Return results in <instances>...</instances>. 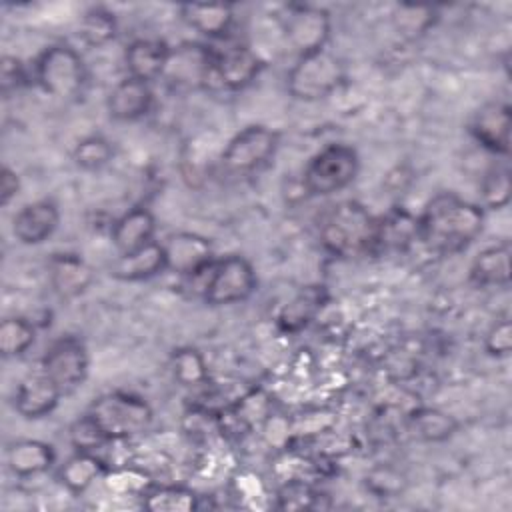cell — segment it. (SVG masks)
I'll use <instances>...</instances> for the list:
<instances>
[{
    "label": "cell",
    "instance_id": "6da1fadb",
    "mask_svg": "<svg viewBox=\"0 0 512 512\" xmlns=\"http://www.w3.org/2000/svg\"><path fill=\"white\" fill-rule=\"evenodd\" d=\"M416 222L418 240L430 252L452 256L466 250L480 236L484 210L452 192H440L426 202Z\"/></svg>",
    "mask_w": 512,
    "mask_h": 512
},
{
    "label": "cell",
    "instance_id": "7a4b0ae2",
    "mask_svg": "<svg viewBox=\"0 0 512 512\" xmlns=\"http://www.w3.org/2000/svg\"><path fill=\"white\" fill-rule=\"evenodd\" d=\"M320 242L340 258L374 256L376 218L360 202L342 200L322 216Z\"/></svg>",
    "mask_w": 512,
    "mask_h": 512
},
{
    "label": "cell",
    "instance_id": "3957f363",
    "mask_svg": "<svg viewBox=\"0 0 512 512\" xmlns=\"http://www.w3.org/2000/svg\"><path fill=\"white\" fill-rule=\"evenodd\" d=\"M86 416L108 442H120L144 434L152 424L154 412L144 398L116 390L98 396L86 410Z\"/></svg>",
    "mask_w": 512,
    "mask_h": 512
},
{
    "label": "cell",
    "instance_id": "277c9868",
    "mask_svg": "<svg viewBox=\"0 0 512 512\" xmlns=\"http://www.w3.org/2000/svg\"><path fill=\"white\" fill-rule=\"evenodd\" d=\"M192 282H200L202 298L210 306H228L244 302L256 290V272L252 264L238 254L214 260L206 270L190 276Z\"/></svg>",
    "mask_w": 512,
    "mask_h": 512
},
{
    "label": "cell",
    "instance_id": "5b68a950",
    "mask_svg": "<svg viewBox=\"0 0 512 512\" xmlns=\"http://www.w3.org/2000/svg\"><path fill=\"white\" fill-rule=\"evenodd\" d=\"M34 78L46 94L60 100H72L82 94L88 72L82 56L72 46L54 44L38 56Z\"/></svg>",
    "mask_w": 512,
    "mask_h": 512
},
{
    "label": "cell",
    "instance_id": "8992f818",
    "mask_svg": "<svg viewBox=\"0 0 512 512\" xmlns=\"http://www.w3.org/2000/svg\"><path fill=\"white\" fill-rule=\"evenodd\" d=\"M344 80V66L330 50L322 48L298 56L288 70L286 88L296 100L314 102L330 96Z\"/></svg>",
    "mask_w": 512,
    "mask_h": 512
},
{
    "label": "cell",
    "instance_id": "52a82bcc",
    "mask_svg": "<svg viewBox=\"0 0 512 512\" xmlns=\"http://www.w3.org/2000/svg\"><path fill=\"white\" fill-rule=\"evenodd\" d=\"M360 170L358 152L348 144H328L312 156L302 184L310 196H330L354 182Z\"/></svg>",
    "mask_w": 512,
    "mask_h": 512
},
{
    "label": "cell",
    "instance_id": "ba28073f",
    "mask_svg": "<svg viewBox=\"0 0 512 512\" xmlns=\"http://www.w3.org/2000/svg\"><path fill=\"white\" fill-rule=\"evenodd\" d=\"M278 150V134L262 124L242 128L224 148L222 166L230 174L246 176L264 168Z\"/></svg>",
    "mask_w": 512,
    "mask_h": 512
},
{
    "label": "cell",
    "instance_id": "9c48e42d",
    "mask_svg": "<svg viewBox=\"0 0 512 512\" xmlns=\"http://www.w3.org/2000/svg\"><path fill=\"white\" fill-rule=\"evenodd\" d=\"M88 350L76 336H62L54 340L42 356L40 370L60 388V392L72 394L88 376Z\"/></svg>",
    "mask_w": 512,
    "mask_h": 512
},
{
    "label": "cell",
    "instance_id": "30bf717a",
    "mask_svg": "<svg viewBox=\"0 0 512 512\" xmlns=\"http://www.w3.org/2000/svg\"><path fill=\"white\" fill-rule=\"evenodd\" d=\"M282 30L296 56H304L326 48L330 36V16L326 10L316 6L292 4L282 18Z\"/></svg>",
    "mask_w": 512,
    "mask_h": 512
},
{
    "label": "cell",
    "instance_id": "8fae6325",
    "mask_svg": "<svg viewBox=\"0 0 512 512\" xmlns=\"http://www.w3.org/2000/svg\"><path fill=\"white\" fill-rule=\"evenodd\" d=\"M212 50V78L210 84H218L226 90H242L256 80L262 62L258 54L244 44H224Z\"/></svg>",
    "mask_w": 512,
    "mask_h": 512
},
{
    "label": "cell",
    "instance_id": "7c38bea8",
    "mask_svg": "<svg viewBox=\"0 0 512 512\" xmlns=\"http://www.w3.org/2000/svg\"><path fill=\"white\" fill-rule=\"evenodd\" d=\"M472 138L488 152L506 156L510 152V126L512 112L506 102L492 100L482 104L470 118Z\"/></svg>",
    "mask_w": 512,
    "mask_h": 512
},
{
    "label": "cell",
    "instance_id": "4fadbf2b",
    "mask_svg": "<svg viewBox=\"0 0 512 512\" xmlns=\"http://www.w3.org/2000/svg\"><path fill=\"white\" fill-rule=\"evenodd\" d=\"M178 88L208 86L212 78V50L204 44H182L170 50L164 76Z\"/></svg>",
    "mask_w": 512,
    "mask_h": 512
},
{
    "label": "cell",
    "instance_id": "5bb4252c",
    "mask_svg": "<svg viewBox=\"0 0 512 512\" xmlns=\"http://www.w3.org/2000/svg\"><path fill=\"white\" fill-rule=\"evenodd\" d=\"M162 246L166 252L168 270L188 278L200 274L214 262L210 242L204 236L192 232L172 234L162 242Z\"/></svg>",
    "mask_w": 512,
    "mask_h": 512
},
{
    "label": "cell",
    "instance_id": "9a60e30c",
    "mask_svg": "<svg viewBox=\"0 0 512 512\" xmlns=\"http://www.w3.org/2000/svg\"><path fill=\"white\" fill-rule=\"evenodd\" d=\"M62 396L60 388L42 370H38L22 378L16 386L14 410L28 420H38L52 414Z\"/></svg>",
    "mask_w": 512,
    "mask_h": 512
},
{
    "label": "cell",
    "instance_id": "2e32d148",
    "mask_svg": "<svg viewBox=\"0 0 512 512\" xmlns=\"http://www.w3.org/2000/svg\"><path fill=\"white\" fill-rule=\"evenodd\" d=\"M60 222V210L54 200L42 198L22 206L14 220L12 232L22 244H42L48 240Z\"/></svg>",
    "mask_w": 512,
    "mask_h": 512
},
{
    "label": "cell",
    "instance_id": "e0dca14e",
    "mask_svg": "<svg viewBox=\"0 0 512 512\" xmlns=\"http://www.w3.org/2000/svg\"><path fill=\"white\" fill-rule=\"evenodd\" d=\"M170 50L172 48L162 40L138 38L130 42L124 52V64H126L128 76L148 84L162 78L170 58Z\"/></svg>",
    "mask_w": 512,
    "mask_h": 512
},
{
    "label": "cell",
    "instance_id": "ac0fdd59",
    "mask_svg": "<svg viewBox=\"0 0 512 512\" xmlns=\"http://www.w3.org/2000/svg\"><path fill=\"white\" fill-rule=\"evenodd\" d=\"M154 92L148 82L126 76L108 94V114L118 122H134L150 112Z\"/></svg>",
    "mask_w": 512,
    "mask_h": 512
},
{
    "label": "cell",
    "instance_id": "d6986e66",
    "mask_svg": "<svg viewBox=\"0 0 512 512\" xmlns=\"http://www.w3.org/2000/svg\"><path fill=\"white\" fill-rule=\"evenodd\" d=\"M156 232V220L150 210L138 206L122 214L118 220H114L110 236L112 244L118 250V256L130 254L154 240Z\"/></svg>",
    "mask_w": 512,
    "mask_h": 512
},
{
    "label": "cell",
    "instance_id": "ffe728a7",
    "mask_svg": "<svg viewBox=\"0 0 512 512\" xmlns=\"http://www.w3.org/2000/svg\"><path fill=\"white\" fill-rule=\"evenodd\" d=\"M48 280L60 298H76L90 286L92 270L78 254H54L48 262Z\"/></svg>",
    "mask_w": 512,
    "mask_h": 512
},
{
    "label": "cell",
    "instance_id": "44dd1931",
    "mask_svg": "<svg viewBox=\"0 0 512 512\" xmlns=\"http://www.w3.org/2000/svg\"><path fill=\"white\" fill-rule=\"evenodd\" d=\"M164 270H168L164 246H162V242L152 240L150 244H146L130 254L118 256V260L112 266V276L118 280H124V282H140V280H148L156 274H162Z\"/></svg>",
    "mask_w": 512,
    "mask_h": 512
},
{
    "label": "cell",
    "instance_id": "7402d4cb",
    "mask_svg": "<svg viewBox=\"0 0 512 512\" xmlns=\"http://www.w3.org/2000/svg\"><path fill=\"white\" fill-rule=\"evenodd\" d=\"M54 448L40 440H16L6 450V466L18 478H32L44 474L54 464Z\"/></svg>",
    "mask_w": 512,
    "mask_h": 512
},
{
    "label": "cell",
    "instance_id": "603a6c76",
    "mask_svg": "<svg viewBox=\"0 0 512 512\" xmlns=\"http://www.w3.org/2000/svg\"><path fill=\"white\" fill-rule=\"evenodd\" d=\"M470 282L478 288L508 286L510 282V244L498 242L480 250L470 264Z\"/></svg>",
    "mask_w": 512,
    "mask_h": 512
},
{
    "label": "cell",
    "instance_id": "cb8c5ba5",
    "mask_svg": "<svg viewBox=\"0 0 512 512\" xmlns=\"http://www.w3.org/2000/svg\"><path fill=\"white\" fill-rule=\"evenodd\" d=\"M180 18L198 34H204L212 40H220L228 34L234 12L230 4H182Z\"/></svg>",
    "mask_w": 512,
    "mask_h": 512
},
{
    "label": "cell",
    "instance_id": "d4e9b609",
    "mask_svg": "<svg viewBox=\"0 0 512 512\" xmlns=\"http://www.w3.org/2000/svg\"><path fill=\"white\" fill-rule=\"evenodd\" d=\"M108 466L96 452L76 450L58 470V478L62 486L72 494L86 492L98 478L106 476Z\"/></svg>",
    "mask_w": 512,
    "mask_h": 512
},
{
    "label": "cell",
    "instance_id": "484cf974",
    "mask_svg": "<svg viewBox=\"0 0 512 512\" xmlns=\"http://www.w3.org/2000/svg\"><path fill=\"white\" fill-rule=\"evenodd\" d=\"M418 238V222L402 210H392L384 218H376V244L374 254L404 250Z\"/></svg>",
    "mask_w": 512,
    "mask_h": 512
},
{
    "label": "cell",
    "instance_id": "4316f807",
    "mask_svg": "<svg viewBox=\"0 0 512 512\" xmlns=\"http://www.w3.org/2000/svg\"><path fill=\"white\" fill-rule=\"evenodd\" d=\"M198 494L182 484H156L142 492V506L152 512H190L200 506Z\"/></svg>",
    "mask_w": 512,
    "mask_h": 512
},
{
    "label": "cell",
    "instance_id": "83f0119b",
    "mask_svg": "<svg viewBox=\"0 0 512 512\" xmlns=\"http://www.w3.org/2000/svg\"><path fill=\"white\" fill-rule=\"evenodd\" d=\"M324 304V290L322 286H312L296 294L280 312L278 324L284 332H298L302 330Z\"/></svg>",
    "mask_w": 512,
    "mask_h": 512
},
{
    "label": "cell",
    "instance_id": "f1b7e54d",
    "mask_svg": "<svg viewBox=\"0 0 512 512\" xmlns=\"http://www.w3.org/2000/svg\"><path fill=\"white\" fill-rule=\"evenodd\" d=\"M410 426L418 438L426 442H442L456 432L458 422L442 410L418 408L410 416Z\"/></svg>",
    "mask_w": 512,
    "mask_h": 512
},
{
    "label": "cell",
    "instance_id": "f546056e",
    "mask_svg": "<svg viewBox=\"0 0 512 512\" xmlns=\"http://www.w3.org/2000/svg\"><path fill=\"white\" fill-rule=\"evenodd\" d=\"M170 370L174 380L184 388H200L208 384V368L202 354L194 348H178L172 352Z\"/></svg>",
    "mask_w": 512,
    "mask_h": 512
},
{
    "label": "cell",
    "instance_id": "4dcf8cb0",
    "mask_svg": "<svg viewBox=\"0 0 512 512\" xmlns=\"http://www.w3.org/2000/svg\"><path fill=\"white\" fill-rule=\"evenodd\" d=\"M34 338V326L22 316L6 318L0 324V352L4 358L22 356L34 344Z\"/></svg>",
    "mask_w": 512,
    "mask_h": 512
},
{
    "label": "cell",
    "instance_id": "1f68e13d",
    "mask_svg": "<svg viewBox=\"0 0 512 512\" xmlns=\"http://www.w3.org/2000/svg\"><path fill=\"white\" fill-rule=\"evenodd\" d=\"M78 34L88 46H104L116 36V18L106 8H90L80 20Z\"/></svg>",
    "mask_w": 512,
    "mask_h": 512
},
{
    "label": "cell",
    "instance_id": "d6a6232c",
    "mask_svg": "<svg viewBox=\"0 0 512 512\" xmlns=\"http://www.w3.org/2000/svg\"><path fill=\"white\" fill-rule=\"evenodd\" d=\"M112 156H114V148L110 140H106L100 134L82 138L72 152L76 166H80L82 170H100L112 160Z\"/></svg>",
    "mask_w": 512,
    "mask_h": 512
},
{
    "label": "cell",
    "instance_id": "836d02e7",
    "mask_svg": "<svg viewBox=\"0 0 512 512\" xmlns=\"http://www.w3.org/2000/svg\"><path fill=\"white\" fill-rule=\"evenodd\" d=\"M276 498H278V508L280 510H316V508H324L322 502H320L322 494L304 480H288L278 490Z\"/></svg>",
    "mask_w": 512,
    "mask_h": 512
},
{
    "label": "cell",
    "instance_id": "e575fe53",
    "mask_svg": "<svg viewBox=\"0 0 512 512\" xmlns=\"http://www.w3.org/2000/svg\"><path fill=\"white\" fill-rule=\"evenodd\" d=\"M436 22V10L426 6H410L402 4L394 14V26L398 34L406 38H418L428 32Z\"/></svg>",
    "mask_w": 512,
    "mask_h": 512
},
{
    "label": "cell",
    "instance_id": "d590c367",
    "mask_svg": "<svg viewBox=\"0 0 512 512\" xmlns=\"http://www.w3.org/2000/svg\"><path fill=\"white\" fill-rule=\"evenodd\" d=\"M480 196H482V204L486 208L498 210L504 208L510 200V172L506 166H492L482 182H480Z\"/></svg>",
    "mask_w": 512,
    "mask_h": 512
},
{
    "label": "cell",
    "instance_id": "8d00e7d4",
    "mask_svg": "<svg viewBox=\"0 0 512 512\" xmlns=\"http://www.w3.org/2000/svg\"><path fill=\"white\" fill-rule=\"evenodd\" d=\"M70 442L76 450H84V452H96L98 448L108 444V440L102 436V432L86 414L80 416L70 426Z\"/></svg>",
    "mask_w": 512,
    "mask_h": 512
},
{
    "label": "cell",
    "instance_id": "74e56055",
    "mask_svg": "<svg viewBox=\"0 0 512 512\" xmlns=\"http://www.w3.org/2000/svg\"><path fill=\"white\" fill-rule=\"evenodd\" d=\"M484 348L490 356H508L512 352V324L510 320L496 322L484 338Z\"/></svg>",
    "mask_w": 512,
    "mask_h": 512
},
{
    "label": "cell",
    "instance_id": "f35d334b",
    "mask_svg": "<svg viewBox=\"0 0 512 512\" xmlns=\"http://www.w3.org/2000/svg\"><path fill=\"white\" fill-rule=\"evenodd\" d=\"M26 68L16 56H4L2 66H0V84H2V94L10 96L12 92L20 90L26 84Z\"/></svg>",
    "mask_w": 512,
    "mask_h": 512
},
{
    "label": "cell",
    "instance_id": "ab89813d",
    "mask_svg": "<svg viewBox=\"0 0 512 512\" xmlns=\"http://www.w3.org/2000/svg\"><path fill=\"white\" fill-rule=\"evenodd\" d=\"M18 192H20L18 174L10 166H4L2 174H0V202H2V206H8L10 200L16 198Z\"/></svg>",
    "mask_w": 512,
    "mask_h": 512
}]
</instances>
